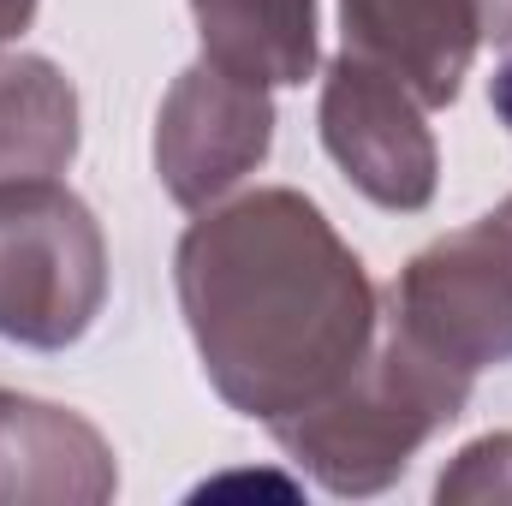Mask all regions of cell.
I'll return each instance as SVG.
<instances>
[{"instance_id":"13","label":"cell","mask_w":512,"mask_h":506,"mask_svg":"<svg viewBox=\"0 0 512 506\" xmlns=\"http://www.w3.org/2000/svg\"><path fill=\"white\" fill-rule=\"evenodd\" d=\"M36 12H42V0H0V54H6V42H18L36 24Z\"/></svg>"},{"instance_id":"1","label":"cell","mask_w":512,"mask_h":506,"mask_svg":"<svg viewBox=\"0 0 512 506\" xmlns=\"http://www.w3.org/2000/svg\"><path fill=\"white\" fill-rule=\"evenodd\" d=\"M173 286L209 387L262 429L352 381L382 328L364 256L292 185L197 209L173 251Z\"/></svg>"},{"instance_id":"7","label":"cell","mask_w":512,"mask_h":506,"mask_svg":"<svg viewBox=\"0 0 512 506\" xmlns=\"http://www.w3.org/2000/svg\"><path fill=\"white\" fill-rule=\"evenodd\" d=\"M346 54L382 66L423 108H453L477 48L483 0H340Z\"/></svg>"},{"instance_id":"8","label":"cell","mask_w":512,"mask_h":506,"mask_svg":"<svg viewBox=\"0 0 512 506\" xmlns=\"http://www.w3.org/2000/svg\"><path fill=\"white\" fill-rule=\"evenodd\" d=\"M114 495L120 459L84 411L0 387V501L108 506Z\"/></svg>"},{"instance_id":"12","label":"cell","mask_w":512,"mask_h":506,"mask_svg":"<svg viewBox=\"0 0 512 506\" xmlns=\"http://www.w3.org/2000/svg\"><path fill=\"white\" fill-rule=\"evenodd\" d=\"M483 42H495L507 54L501 72L489 78V102H495V114L512 131V0H483Z\"/></svg>"},{"instance_id":"10","label":"cell","mask_w":512,"mask_h":506,"mask_svg":"<svg viewBox=\"0 0 512 506\" xmlns=\"http://www.w3.org/2000/svg\"><path fill=\"white\" fill-rule=\"evenodd\" d=\"M78 143V84L48 54H0V179H60Z\"/></svg>"},{"instance_id":"9","label":"cell","mask_w":512,"mask_h":506,"mask_svg":"<svg viewBox=\"0 0 512 506\" xmlns=\"http://www.w3.org/2000/svg\"><path fill=\"white\" fill-rule=\"evenodd\" d=\"M322 0H191L203 60L262 90H298L316 72Z\"/></svg>"},{"instance_id":"4","label":"cell","mask_w":512,"mask_h":506,"mask_svg":"<svg viewBox=\"0 0 512 506\" xmlns=\"http://www.w3.org/2000/svg\"><path fill=\"white\" fill-rule=\"evenodd\" d=\"M382 322L471 381L512 364V197L411 256L382 292Z\"/></svg>"},{"instance_id":"11","label":"cell","mask_w":512,"mask_h":506,"mask_svg":"<svg viewBox=\"0 0 512 506\" xmlns=\"http://www.w3.org/2000/svg\"><path fill=\"white\" fill-rule=\"evenodd\" d=\"M441 506H512V429L477 435L453 453V465L435 483Z\"/></svg>"},{"instance_id":"2","label":"cell","mask_w":512,"mask_h":506,"mask_svg":"<svg viewBox=\"0 0 512 506\" xmlns=\"http://www.w3.org/2000/svg\"><path fill=\"white\" fill-rule=\"evenodd\" d=\"M477 381L459 376L453 364L429 358L417 340H405L393 322L376 328L370 358L340 381L322 405L268 423L274 447L328 495L364 501L393 489L411 459L465 417Z\"/></svg>"},{"instance_id":"6","label":"cell","mask_w":512,"mask_h":506,"mask_svg":"<svg viewBox=\"0 0 512 506\" xmlns=\"http://www.w3.org/2000/svg\"><path fill=\"white\" fill-rule=\"evenodd\" d=\"M274 149V90L191 60L155 108V179L179 209H209L233 197Z\"/></svg>"},{"instance_id":"3","label":"cell","mask_w":512,"mask_h":506,"mask_svg":"<svg viewBox=\"0 0 512 506\" xmlns=\"http://www.w3.org/2000/svg\"><path fill=\"white\" fill-rule=\"evenodd\" d=\"M108 304V239L60 179H0V340L78 346Z\"/></svg>"},{"instance_id":"5","label":"cell","mask_w":512,"mask_h":506,"mask_svg":"<svg viewBox=\"0 0 512 506\" xmlns=\"http://www.w3.org/2000/svg\"><path fill=\"white\" fill-rule=\"evenodd\" d=\"M423 114L429 108L399 78H387L382 66L358 54H334L322 72V102H316L322 149L334 155L346 185L376 209L417 215L435 203L441 149Z\"/></svg>"}]
</instances>
